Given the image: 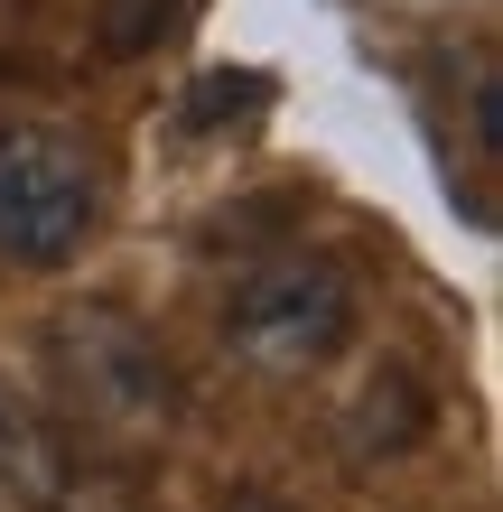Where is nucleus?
Here are the masks:
<instances>
[{
	"instance_id": "obj_1",
	"label": "nucleus",
	"mask_w": 503,
	"mask_h": 512,
	"mask_svg": "<svg viewBox=\"0 0 503 512\" xmlns=\"http://www.w3.org/2000/svg\"><path fill=\"white\" fill-rule=\"evenodd\" d=\"M354 280L336 261H271L233 289L224 308V345L243 354L252 373H317L336 364L345 336H354Z\"/></svg>"
},
{
	"instance_id": "obj_2",
	"label": "nucleus",
	"mask_w": 503,
	"mask_h": 512,
	"mask_svg": "<svg viewBox=\"0 0 503 512\" xmlns=\"http://www.w3.org/2000/svg\"><path fill=\"white\" fill-rule=\"evenodd\" d=\"M94 224V159L56 131H0V261L56 270Z\"/></svg>"
},
{
	"instance_id": "obj_3",
	"label": "nucleus",
	"mask_w": 503,
	"mask_h": 512,
	"mask_svg": "<svg viewBox=\"0 0 503 512\" xmlns=\"http://www.w3.org/2000/svg\"><path fill=\"white\" fill-rule=\"evenodd\" d=\"M56 373L94 419H168L177 410V373L122 317H66L56 326Z\"/></svg>"
},
{
	"instance_id": "obj_4",
	"label": "nucleus",
	"mask_w": 503,
	"mask_h": 512,
	"mask_svg": "<svg viewBox=\"0 0 503 512\" xmlns=\"http://www.w3.org/2000/svg\"><path fill=\"white\" fill-rule=\"evenodd\" d=\"M75 485V457H66V438L47 429L38 410H19V401H0V494L28 503V512H56Z\"/></svg>"
},
{
	"instance_id": "obj_5",
	"label": "nucleus",
	"mask_w": 503,
	"mask_h": 512,
	"mask_svg": "<svg viewBox=\"0 0 503 512\" xmlns=\"http://www.w3.org/2000/svg\"><path fill=\"white\" fill-rule=\"evenodd\" d=\"M429 438V391L410 382V373H373L364 391H354V410H345V447L354 457H410V447Z\"/></svg>"
},
{
	"instance_id": "obj_6",
	"label": "nucleus",
	"mask_w": 503,
	"mask_h": 512,
	"mask_svg": "<svg viewBox=\"0 0 503 512\" xmlns=\"http://www.w3.org/2000/svg\"><path fill=\"white\" fill-rule=\"evenodd\" d=\"M177 19H187V0H103L94 10V47L112 56V66H140Z\"/></svg>"
},
{
	"instance_id": "obj_7",
	"label": "nucleus",
	"mask_w": 503,
	"mask_h": 512,
	"mask_svg": "<svg viewBox=\"0 0 503 512\" xmlns=\"http://www.w3.org/2000/svg\"><path fill=\"white\" fill-rule=\"evenodd\" d=\"M261 103H271V84H261V75H233V66H215V75H196V84H187V103H177V112H187V131L224 140V131H243Z\"/></svg>"
}]
</instances>
